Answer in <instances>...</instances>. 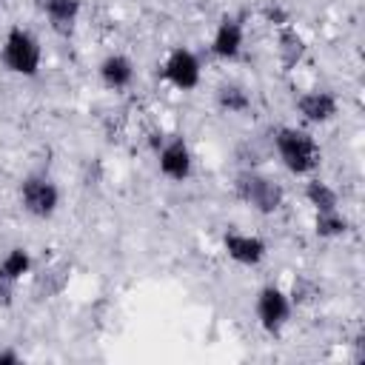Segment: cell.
Masks as SVG:
<instances>
[{"mask_svg": "<svg viewBox=\"0 0 365 365\" xmlns=\"http://www.w3.org/2000/svg\"><path fill=\"white\" fill-rule=\"evenodd\" d=\"M274 154L279 165L294 177H311L317 174L322 163V148L317 137L302 125H277L271 134Z\"/></svg>", "mask_w": 365, "mask_h": 365, "instance_id": "1", "label": "cell"}, {"mask_svg": "<svg viewBox=\"0 0 365 365\" xmlns=\"http://www.w3.org/2000/svg\"><path fill=\"white\" fill-rule=\"evenodd\" d=\"M0 63L9 74L23 77V80H34L43 68V43H40V37L31 29L20 26V23L9 26V31L0 43Z\"/></svg>", "mask_w": 365, "mask_h": 365, "instance_id": "2", "label": "cell"}, {"mask_svg": "<svg viewBox=\"0 0 365 365\" xmlns=\"http://www.w3.org/2000/svg\"><path fill=\"white\" fill-rule=\"evenodd\" d=\"M234 194L242 205H248L251 211L271 217L285 205V188L282 182H277L274 177L257 171V168H242L234 177Z\"/></svg>", "mask_w": 365, "mask_h": 365, "instance_id": "3", "label": "cell"}, {"mask_svg": "<svg viewBox=\"0 0 365 365\" xmlns=\"http://www.w3.org/2000/svg\"><path fill=\"white\" fill-rule=\"evenodd\" d=\"M60 200L63 194H60L57 180L43 171L26 174L17 185V202L23 214H29L31 220H51L60 211Z\"/></svg>", "mask_w": 365, "mask_h": 365, "instance_id": "4", "label": "cell"}, {"mask_svg": "<svg viewBox=\"0 0 365 365\" xmlns=\"http://www.w3.org/2000/svg\"><path fill=\"white\" fill-rule=\"evenodd\" d=\"M291 314H294V302H291V294L282 285L265 282L257 291V297H254V317H257V325L268 336H279L285 331V325L291 322Z\"/></svg>", "mask_w": 365, "mask_h": 365, "instance_id": "5", "label": "cell"}, {"mask_svg": "<svg viewBox=\"0 0 365 365\" xmlns=\"http://www.w3.org/2000/svg\"><path fill=\"white\" fill-rule=\"evenodd\" d=\"M160 77L177 91H194L202 83V63L194 48L174 46L160 63Z\"/></svg>", "mask_w": 365, "mask_h": 365, "instance_id": "6", "label": "cell"}, {"mask_svg": "<svg viewBox=\"0 0 365 365\" xmlns=\"http://www.w3.org/2000/svg\"><path fill=\"white\" fill-rule=\"evenodd\" d=\"M157 171L168 182H185L194 174V151L182 134H171L157 145Z\"/></svg>", "mask_w": 365, "mask_h": 365, "instance_id": "7", "label": "cell"}, {"mask_svg": "<svg viewBox=\"0 0 365 365\" xmlns=\"http://www.w3.org/2000/svg\"><path fill=\"white\" fill-rule=\"evenodd\" d=\"M245 48V17L242 14H225L211 31L208 51L220 63H237Z\"/></svg>", "mask_w": 365, "mask_h": 365, "instance_id": "8", "label": "cell"}, {"mask_svg": "<svg viewBox=\"0 0 365 365\" xmlns=\"http://www.w3.org/2000/svg\"><path fill=\"white\" fill-rule=\"evenodd\" d=\"M220 245H222V254H225L234 265H242V268H257V265H262L265 257H268V242H265L259 234L240 231V228H228V231L220 237Z\"/></svg>", "mask_w": 365, "mask_h": 365, "instance_id": "9", "label": "cell"}, {"mask_svg": "<svg viewBox=\"0 0 365 365\" xmlns=\"http://www.w3.org/2000/svg\"><path fill=\"white\" fill-rule=\"evenodd\" d=\"M29 274H34V259L29 248L14 245L0 257V308H9L14 302V294Z\"/></svg>", "mask_w": 365, "mask_h": 365, "instance_id": "10", "label": "cell"}, {"mask_svg": "<svg viewBox=\"0 0 365 365\" xmlns=\"http://www.w3.org/2000/svg\"><path fill=\"white\" fill-rule=\"evenodd\" d=\"M294 111L305 125H325L339 114V97L331 88H308L294 97Z\"/></svg>", "mask_w": 365, "mask_h": 365, "instance_id": "11", "label": "cell"}, {"mask_svg": "<svg viewBox=\"0 0 365 365\" xmlns=\"http://www.w3.org/2000/svg\"><path fill=\"white\" fill-rule=\"evenodd\" d=\"M134 77H137V66L123 51H108L97 63V80H100V86L108 88V91H114V94L128 91L131 83H134Z\"/></svg>", "mask_w": 365, "mask_h": 365, "instance_id": "12", "label": "cell"}, {"mask_svg": "<svg viewBox=\"0 0 365 365\" xmlns=\"http://www.w3.org/2000/svg\"><path fill=\"white\" fill-rule=\"evenodd\" d=\"M34 9L43 14L48 29L60 37H68L83 14V0H34Z\"/></svg>", "mask_w": 365, "mask_h": 365, "instance_id": "13", "label": "cell"}, {"mask_svg": "<svg viewBox=\"0 0 365 365\" xmlns=\"http://www.w3.org/2000/svg\"><path fill=\"white\" fill-rule=\"evenodd\" d=\"M277 60H279V66L285 68V71H291V68H297L302 60H305V54H308V43H305V37L291 26V23H285V26H277Z\"/></svg>", "mask_w": 365, "mask_h": 365, "instance_id": "14", "label": "cell"}, {"mask_svg": "<svg viewBox=\"0 0 365 365\" xmlns=\"http://www.w3.org/2000/svg\"><path fill=\"white\" fill-rule=\"evenodd\" d=\"M214 106H217L222 114L240 117V114H248V111H251L254 97H251V91H248L242 83L225 80V83H220V86L214 88Z\"/></svg>", "mask_w": 365, "mask_h": 365, "instance_id": "15", "label": "cell"}, {"mask_svg": "<svg viewBox=\"0 0 365 365\" xmlns=\"http://www.w3.org/2000/svg\"><path fill=\"white\" fill-rule=\"evenodd\" d=\"M302 197H305V202L314 208V214H319V211H334V208H342L339 205V191L328 182V180H322V177H308V182H305V188H302Z\"/></svg>", "mask_w": 365, "mask_h": 365, "instance_id": "16", "label": "cell"}, {"mask_svg": "<svg viewBox=\"0 0 365 365\" xmlns=\"http://www.w3.org/2000/svg\"><path fill=\"white\" fill-rule=\"evenodd\" d=\"M351 231V220L342 214V208L334 211H319L314 214V234L319 240H339Z\"/></svg>", "mask_w": 365, "mask_h": 365, "instance_id": "17", "label": "cell"}, {"mask_svg": "<svg viewBox=\"0 0 365 365\" xmlns=\"http://www.w3.org/2000/svg\"><path fill=\"white\" fill-rule=\"evenodd\" d=\"M66 282H68V265L66 262H54L46 271H40V277H37V294H46V299H48V297L60 294L66 288Z\"/></svg>", "mask_w": 365, "mask_h": 365, "instance_id": "18", "label": "cell"}, {"mask_svg": "<svg viewBox=\"0 0 365 365\" xmlns=\"http://www.w3.org/2000/svg\"><path fill=\"white\" fill-rule=\"evenodd\" d=\"M288 294H291V302H294V305H305V302H311V299L317 297V285H314L308 277H299Z\"/></svg>", "mask_w": 365, "mask_h": 365, "instance_id": "19", "label": "cell"}, {"mask_svg": "<svg viewBox=\"0 0 365 365\" xmlns=\"http://www.w3.org/2000/svg\"><path fill=\"white\" fill-rule=\"evenodd\" d=\"M23 354L14 345H0V365H20Z\"/></svg>", "mask_w": 365, "mask_h": 365, "instance_id": "20", "label": "cell"}]
</instances>
